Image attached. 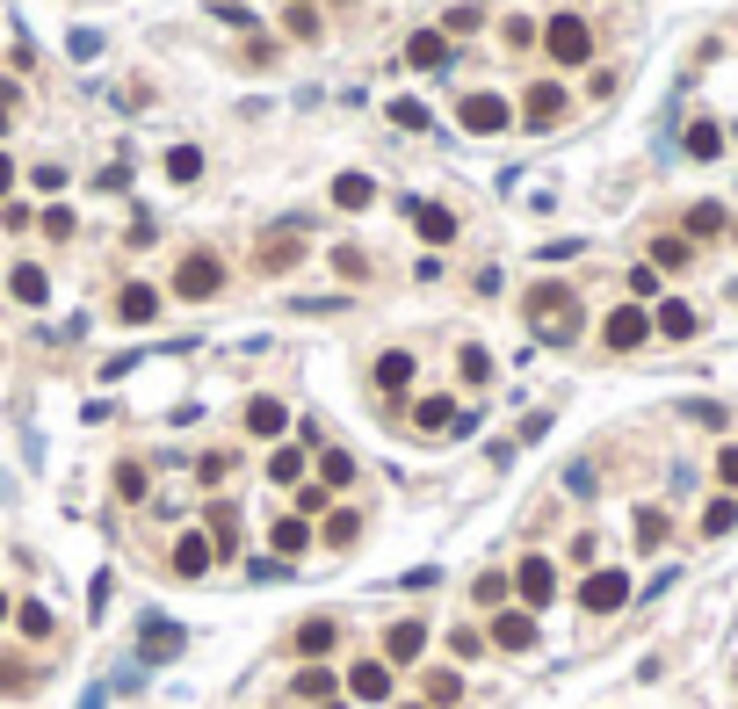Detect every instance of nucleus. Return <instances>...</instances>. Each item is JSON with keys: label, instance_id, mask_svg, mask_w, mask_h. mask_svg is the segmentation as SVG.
I'll return each instance as SVG.
<instances>
[{"label": "nucleus", "instance_id": "nucleus-30", "mask_svg": "<svg viewBox=\"0 0 738 709\" xmlns=\"http://www.w3.org/2000/svg\"><path fill=\"white\" fill-rule=\"evenodd\" d=\"M268 543H275V550H283V558H297V550H304V543H312V529H304V521H297V514H283V521H275V529H268Z\"/></svg>", "mask_w": 738, "mask_h": 709}, {"label": "nucleus", "instance_id": "nucleus-59", "mask_svg": "<svg viewBox=\"0 0 738 709\" xmlns=\"http://www.w3.org/2000/svg\"><path fill=\"white\" fill-rule=\"evenodd\" d=\"M8 615H15V608H8V601H0V623H8Z\"/></svg>", "mask_w": 738, "mask_h": 709}, {"label": "nucleus", "instance_id": "nucleus-47", "mask_svg": "<svg viewBox=\"0 0 738 709\" xmlns=\"http://www.w3.org/2000/svg\"><path fill=\"white\" fill-rule=\"evenodd\" d=\"M507 587H514V579H507V572H485V579H478V587H471V594H478V601L492 608V601H507Z\"/></svg>", "mask_w": 738, "mask_h": 709}, {"label": "nucleus", "instance_id": "nucleus-33", "mask_svg": "<svg viewBox=\"0 0 738 709\" xmlns=\"http://www.w3.org/2000/svg\"><path fill=\"white\" fill-rule=\"evenodd\" d=\"M536 37H543V22H529V15H507V22H500V44H507V51H529Z\"/></svg>", "mask_w": 738, "mask_h": 709}, {"label": "nucleus", "instance_id": "nucleus-22", "mask_svg": "<svg viewBox=\"0 0 738 709\" xmlns=\"http://www.w3.org/2000/svg\"><path fill=\"white\" fill-rule=\"evenodd\" d=\"M8 297H15V304H44V297H51V275H44L37 261H22V268L8 275Z\"/></svg>", "mask_w": 738, "mask_h": 709}, {"label": "nucleus", "instance_id": "nucleus-10", "mask_svg": "<svg viewBox=\"0 0 738 709\" xmlns=\"http://www.w3.org/2000/svg\"><path fill=\"white\" fill-rule=\"evenodd\" d=\"M333 644H341V623H333V615H312V623H297L290 652H297V659H326Z\"/></svg>", "mask_w": 738, "mask_h": 709}, {"label": "nucleus", "instance_id": "nucleus-24", "mask_svg": "<svg viewBox=\"0 0 738 709\" xmlns=\"http://www.w3.org/2000/svg\"><path fill=\"white\" fill-rule=\"evenodd\" d=\"M210 550H239V507H210Z\"/></svg>", "mask_w": 738, "mask_h": 709}, {"label": "nucleus", "instance_id": "nucleus-23", "mask_svg": "<svg viewBox=\"0 0 738 709\" xmlns=\"http://www.w3.org/2000/svg\"><path fill=\"white\" fill-rule=\"evenodd\" d=\"M369 196H377L369 174H341V181H333V203H341V210H369Z\"/></svg>", "mask_w": 738, "mask_h": 709}, {"label": "nucleus", "instance_id": "nucleus-1", "mask_svg": "<svg viewBox=\"0 0 738 709\" xmlns=\"http://www.w3.org/2000/svg\"><path fill=\"white\" fill-rule=\"evenodd\" d=\"M456 123H464L471 138H500L507 123H514V102H507V95H492V87H478V95L456 102Z\"/></svg>", "mask_w": 738, "mask_h": 709}, {"label": "nucleus", "instance_id": "nucleus-56", "mask_svg": "<svg viewBox=\"0 0 738 709\" xmlns=\"http://www.w3.org/2000/svg\"><path fill=\"white\" fill-rule=\"evenodd\" d=\"M659 290V268H630V297H652Z\"/></svg>", "mask_w": 738, "mask_h": 709}, {"label": "nucleus", "instance_id": "nucleus-34", "mask_svg": "<svg viewBox=\"0 0 738 709\" xmlns=\"http://www.w3.org/2000/svg\"><path fill=\"white\" fill-rule=\"evenodd\" d=\"M355 536H362V521H355V507H333V514H326V543H333V550H348Z\"/></svg>", "mask_w": 738, "mask_h": 709}, {"label": "nucleus", "instance_id": "nucleus-26", "mask_svg": "<svg viewBox=\"0 0 738 709\" xmlns=\"http://www.w3.org/2000/svg\"><path fill=\"white\" fill-rule=\"evenodd\" d=\"M319 485L333 492V485H355V456L348 449H319Z\"/></svg>", "mask_w": 738, "mask_h": 709}, {"label": "nucleus", "instance_id": "nucleus-40", "mask_svg": "<svg viewBox=\"0 0 738 709\" xmlns=\"http://www.w3.org/2000/svg\"><path fill=\"white\" fill-rule=\"evenodd\" d=\"M15 623H22V637H51V608H44V601H22Z\"/></svg>", "mask_w": 738, "mask_h": 709}, {"label": "nucleus", "instance_id": "nucleus-3", "mask_svg": "<svg viewBox=\"0 0 738 709\" xmlns=\"http://www.w3.org/2000/svg\"><path fill=\"white\" fill-rule=\"evenodd\" d=\"M225 290V261L218 254H189L174 268V297H189V304H203V297H218Z\"/></svg>", "mask_w": 738, "mask_h": 709}, {"label": "nucleus", "instance_id": "nucleus-19", "mask_svg": "<svg viewBox=\"0 0 738 709\" xmlns=\"http://www.w3.org/2000/svg\"><path fill=\"white\" fill-rule=\"evenodd\" d=\"M652 326L666 333V341H695V326H702V319H695V304H681V297H666L659 312H652Z\"/></svg>", "mask_w": 738, "mask_h": 709}, {"label": "nucleus", "instance_id": "nucleus-37", "mask_svg": "<svg viewBox=\"0 0 738 709\" xmlns=\"http://www.w3.org/2000/svg\"><path fill=\"white\" fill-rule=\"evenodd\" d=\"M738 529V500H710L702 507V536H731Z\"/></svg>", "mask_w": 738, "mask_h": 709}, {"label": "nucleus", "instance_id": "nucleus-21", "mask_svg": "<svg viewBox=\"0 0 738 709\" xmlns=\"http://www.w3.org/2000/svg\"><path fill=\"white\" fill-rule=\"evenodd\" d=\"M492 644H500V652H529V644H536V615H500V623H492Z\"/></svg>", "mask_w": 738, "mask_h": 709}, {"label": "nucleus", "instance_id": "nucleus-45", "mask_svg": "<svg viewBox=\"0 0 738 709\" xmlns=\"http://www.w3.org/2000/svg\"><path fill=\"white\" fill-rule=\"evenodd\" d=\"M29 681H37V673H29L22 659H0V688H8V695H22Z\"/></svg>", "mask_w": 738, "mask_h": 709}, {"label": "nucleus", "instance_id": "nucleus-41", "mask_svg": "<svg viewBox=\"0 0 738 709\" xmlns=\"http://www.w3.org/2000/svg\"><path fill=\"white\" fill-rule=\"evenodd\" d=\"M116 500H145V464H116Z\"/></svg>", "mask_w": 738, "mask_h": 709}, {"label": "nucleus", "instance_id": "nucleus-14", "mask_svg": "<svg viewBox=\"0 0 738 709\" xmlns=\"http://www.w3.org/2000/svg\"><path fill=\"white\" fill-rule=\"evenodd\" d=\"M283 427H290V406H283V398H246V435L275 442Z\"/></svg>", "mask_w": 738, "mask_h": 709}, {"label": "nucleus", "instance_id": "nucleus-29", "mask_svg": "<svg viewBox=\"0 0 738 709\" xmlns=\"http://www.w3.org/2000/svg\"><path fill=\"white\" fill-rule=\"evenodd\" d=\"M681 145L695 152V160H717V152H724V131H717L710 116H702V123H688V138H681Z\"/></svg>", "mask_w": 738, "mask_h": 709}, {"label": "nucleus", "instance_id": "nucleus-13", "mask_svg": "<svg viewBox=\"0 0 738 709\" xmlns=\"http://www.w3.org/2000/svg\"><path fill=\"white\" fill-rule=\"evenodd\" d=\"M297 254H304V246H297V225H275V232L261 239V254H254V268H261V275H283V268H290Z\"/></svg>", "mask_w": 738, "mask_h": 709}, {"label": "nucleus", "instance_id": "nucleus-17", "mask_svg": "<svg viewBox=\"0 0 738 709\" xmlns=\"http://www.w3.org/2000/svg\"><path fill=\"white\" fill-rule=\"evenodd\" d=\"M406 66H420V73L449 66V37H442V29H413V37H406Z\"/></svg>", "mask_w": 738, "mask_h": 709}, {"label": "nucleus", "instance_id": "nucleus-2", "mask_svg": "<svg viewBox=\"0 0 738 709\" xmlns=\"http://www.w3.org/2000/svg\"><path fill=\"white\" fill-rule=\"evenodd\" d=\"M543 51L558 58V66H587V58H594V29L579 15H550L543 22Z\"/></svg>", "mask_w": 738, "mask_h": 709}, {"label": "nucleus", "instance_id": "nucleus-27", "mask_svg": "<svg viewBox=\"0 0 738 709\" xmlns=\"http://www.w3.org/2000/svg\"><path fill=\"white\" fill-rule=\"evenodd\" d=\"M290 695H297V702H333V673H326V666H304L297 681H290Z\"/></svg>", "mask_w": 738, "mask_h": 709}, {"label": "nucleus", "instance_id": "nucleus-39", "mask_svg": "<svg viewBox=\"0 0 738 709\" xmlns=\"http://www.w3.org/2000/svg\"><path fill=\"white\" fill-rule=\"evenodd\" d=\"M456 695H464V673H427V702L435 709H449Z\"/></svg>", "mask_w": 738, "mask_h": 709}, {"label": "nucleus", "instance_id": "nucleus-58", "mask_svg": "<svg viewBox=\"0 0 738 709\" xmlns=\"http://www.w3.org/2000/svg\"><path fill=\"white\" fill-rule=\"evenodd\" d=\"M0 138H8V102H0Z\"/></svg>", "mask_w": 738, "mask_h": 709}, {"label": "nucleus", "instance_id": "nucleus-31", "mask_svg": "<svg viewBox=\"0 0 738 709\" xmlns=\"http://www.w3.org/2000/svg\"><path fill=\"white\" fill-rule=\"evenodd\" d=\"M695 261V246L681 239V232H666V239H652V268H688Z\"/></svg>", "mask_w": 738, "mask_h": 709}, {"label": "nucleus", "instance_id": "nucleus-60", "mask_svg": "<svg viewBox=\"0 0 738 709\" xmlns=\"http://www.w3.org/2000/svg\"><path fill=\"white\" fill-rule=\"evenodd\" d=\"M319 709H348V702H319Z\"/></svg>", "mask_w": 738, "mask_h": 709}, {"label": "nucleus", "instance_id": "nucleus-52", "mask_svg": "<svg viewBox=\"0 0 738 709\" xmlns=\"http://www.w3.org/2000/svg\"><path fill=\"white\" fill-rule=\"evenodd\" d=\"M717 478L738 492V442H724V449H717Z\"/></svg>", "mask_w": 738, "mask_h": 709}, {"label": "nucleus", "instance_id": "nucleus-32", "mask_svg": "<svg viewBox=\"0 0 738 709\" xmlns=\"http://www.w3.org/2000/svg\"><path fill=\"white\" fill-rule=\"evenodd\" d=\"M630 536H637V550H659V543H666V514H659V507H637Z\"/></svg>", "mask_w": 738, "mask_h": 709}, {"label": "nucleus", "instance_id": "nucleus-15", "mask_svg": "<svg viewBox=\"0 0 738 709\" xmlns=\"http://www.w3.org/2000/svg\"><path fill=\"white\" fill-rule=\"evenodd\" d=\"M210 558H218V550H210V536H203V529L174 536V572H181V579H203V572H210Z\"/></svg>", "mask_w": 738, "mask_h": 709}, {"label": "nucleus", "instance_id": "nucleus-7", "mask_svg": "<svg viewBox=\"0 0 738 709\" xmlns=\"http://www.w3.org/2000/svg\"><path fill=\"white\" fill-rule=\"evenodd\" d=\"M514 594L529 601V608H543L550 594H558V565H550V558H536V550H529V558L514 565Z\"/></svg>", "mask_w": 738, "mask_h": 709}, {"label": "nucleus", "instance_id": "nucleus-43", "mask_svg": "<svg viewBox=\"0 0 738 709\" xmlns=\"http://www.w3.org/2000/svg\"><path fill=\"white\" fill-rule=\"evenodd\" d=\"M478 0H464V8H449V22H442V37H464V29H478Z\"/></svg>", "mask_w": 738, "mask_h": 709}, {"label": "nucleus", "instance_id": "nucleus-16", "mask_svg": "<svg viewBox=\"0 0 738 709\" xmlns=\"http://www.w3.org/2000/svg\"><path fill=\"white\" fill-rule=\"evenodd\" d=\"M348 695H355V702H384V695H391V666H384V659L348 666Z\"/></svg>", "mask_w": 738, "mask_h": 709}, {"label": "nucleus", "instance_id": "nucleus-54", "mask_svg": "<svg viewBox=\"0 0 738 709\" xmlns=\"http://www.w3.org/2000/svg\"><path fill=\"white\" fill-rule=\"evenodd\" d=\"M565 492H579V500H587V492H594V464H572V471H565Z\"/></svg>", "mask_w": 738, "mask_h": 709}, {"label": "nucleus", "instance_id": "nucleus-9", "mask_svg": "<svg viewBox=\"0 0 738 709\" xmlns=\"http://www.w3.org/2000/svg\"><path fill=\"white\" fill-rule=\"evenodd\" d=\"M420 652H427V623H420V615H406V623L384 630V666H413Z\"/></svg>", "mask_w": 738, "mask_h": 709}, {"label": "nucleus", "instance_id": "nucleus-12", "mask_svg": "<svg viewBox=\"0 0 738 709\" xmlns=\"http://www.w3.org/2000/svg\"><path fill=\"white\" fill-rule=\"evenodd\" d=\"M456 225H464V218H456L449 203H413V232H420L427 246H449V239H456Z\"/></svg>", "mask_w": 738, "mask_h": 709}, {"label": "nucleus", "instance_id": "nucleus-44", "mask_svg": "<svg viewBox=\"0 0 738 709\" xmlns=\"http://www.w3.org/2000/svg\"><path fill=\"white\" fill-rule=\"evenodd\" d=\"M391 123H398V131H427V109L398 95V102H391Z\"/></svg>", "mask_w": 738, "mask_h": 709}, {"label": "nucleus", "instance_id": "nucleus-28", "mask_svg": "<svg viewBox=\"0 0 738 709\" xmlns=\"http://www.w3.org/2000/svg\"><path fill=\"white\" fill-rule=\"evenodd\" d=\"M456 377H464V384H492V355L478 341H464V348H456Z\"/></svg>", "mask_w": 738, "mask_h": 709}, {"label": "nucleus", "instance_id": "nucleus-53", "mask_svg": "<svg viewBox=\"0 0 738 709\" xmlns=\"http://www.w3.org/2000/svg\"><path fill=\"white\" fill-rule=\"evenodd\" d=\"M333 268H341V275H369V261L355 254V246H333Z\"/></svg>", "mask_w": 738, "mask_h": 709}, {"label": "nucleus", "instance_id": "nucleus-18", "mask_svg": "<svg viewBox=\"0 0 738 709\" xmlns=\"http://www.w3.org/2000/svg\"><path fill=\"white\" fill-rule=\"evenodd\" d=\"M456 420H464V413H456V398H420V406H413V427H420V435H456Z\"/></svg>", "mask_w": 738, "mask_h": 709}, {"label": "nucleus", "instance_id": "nucleus-11", "mask_svg": "<svg viewBox=\"0 0 738 709\" xmlns=\"http://www.w3.org/2000/svg\"><path fill=\"white\" fill-rule=\"evenodd\" d=\"M116 319L123 326H152V319H160V290H152V283H123L116 290Z\"/></svg>", "mask_w": 738, "mask_h": 709}, {"label": "nucleus", "instance_id": "nucleus-6", "mask_svg": "<svg viewBox=\"0 0 738 709\" xmlns=\"http://www.w3.org/2000/svg\"><path fill=\"white\" fill-rule=\"evenodd\" d=\"M181 644H189V637H181V623H167V615H145V623H138V659L145 666H167Z\"/></svg>", "mask_w": 738, "mask_h": 709}, {"label": "nucleus", "instance_id": "nucleus-42", "mask_svg": "<svg viewBox=\"0 0 738 709\" xmlns=\"http://www.w3.org/2000/svg\"><path fill=\"white\" fill-rule=\"evenodd\" d=\"M283 29H290V37H319V15L297 0V8H283Z\"/></svg>", "mask_w": 738, "mask_h": 709}, {"label": "nucleus", "instance_id": "nucleus-35", "mask_svg": "<svg viewBox=\"0 0 738 709\" xmlns=\"http://www.w3.org/2000/svg\"><path fill=\"white\" fill-rule=\"evenodd\" d=\"M449 659H456V666H471V659H485V637H478L471 623H456V630H449Z\"/></svg>", "mask_w": 738, "mask_h": 709}, {"label": "nucleus", "instance_id": "nucleus-36", "mask_svg": "<svg viewBox=\"0 0 738 709\" xmlns=\"http://www.w3.org/2000/svg\"><path fill=\"white\" fill-rule=\"evenodd\" d=\"M724 232V203H695L688 210V239H717Z\"/></svg>", "mask_w": 738, "mask_h": 709}, {"label": "nucleus", "instance_id": "nucleus-49", "mask_svg": "<svg viewBox=\"0 0 738 709\" xmlns=\"http://www.w3.org/2000/svg\"><path fill=\"white\" fill-rule=\"evenodd\" d=\"M681 413H688V420H702V427H724V406H717V398H688Z\"/></svg>", "mask_w": 738, "mask_h": 709}, {"label": "nucleus", "instance_id": "nucleus-46", "mask_svg": "<svg viewBox=\"0 0 738 709\" xmlns=\"http://www.w3.org/2000/svg\"><path fill=\"white\" fill-rule=\"evenodd\" d=\"M225 471H232V456H225V449H210L203 464H196V478H203V485H225Z\"/></svg>", "mask_w": 738, "mask_h": 709}, {"label": "nucleus", "instance_id": "nucleus-25", "mask_svg": "<svg viewBox=\"0 0 738 709\" xmlns=\"http://www.w3.org/2000/svg\"><path fill=\"white\" fill-rule=\"evenodd\" d=\"M268 478H275V485H304V442L275 449V456H268Z\"/></svg>", "mask_w": 738, "mask_h": 709}, {"label": "nucleus", "instance_id": "nucleus-38", "mask_svg": "<svg viewBox=\"0 0 738 709\" xmlns=\"http://www.w3.org/2000/svg\"><path fill=\"white\" fill-rule=\"evenodd\" d=\"M196 174H203V152L196 145H174L167 152V181H196Z\"/></svg>", "mask_w": 738, "mask_h": 709}, {"label": "nucleus", "instance_id": "nucleus-51", "mask_svg": "<svg viewBox=\"0 0 738 709\" xmlns=\"http://www.w3.org/2000/svg\"><path fill=\"white\" fill-rule=\"evenodd\" d=\"M109 587H116L109 572H95V579H87V615H102V608H109Z\"/></svg>", "mask_w": 738, "mask_h": 709}, {"label": "nucleus", "instance_id": "nucleus-5", "mask_svg": "<svg viewBox=\"0 0 738 709\" xmlns=\"http://www.w3.org/2000/svg\"><path fill=\"white\" fill-rule=\"evenodd\" d=\"M601 341H608L615 355H630V348H644V341H652V319H644L637 304H615V312L601 319Z\"/></svg>", "mask_w": 738, "mask_h": 709}, {"label": "nucleus", "instance_id": "nucleus-20", "mask_svg": "<svg viewBox=\"0 0 738 709\" xmlns=\"http://www.w3.org/2000/svg\"><path fill=\"white\" fill-rule=\"evenodd\" d=\"M369 384H377V391H406V384H413V355H406V348H384L377 369H369Z\"/></svg>", "mask_w": 738, "mask_h": 709}, {"label": "nucleus", "instance_id": "nucleus-57", "mask_svg": "<svg viewBox=\"0 0 738 709\" xmlns=\"http://www.w3.org/2000/svg\"><path fill=\"white\" fill-rule=\"evenodd\" d=\"M8 189H15V160L0 152V196H8Z\"/></svg>", "mask_w": 738, "mask_h": 709}, {"label": "nucleus", "instance_id": "nucleus-4", "mask_svg": "<svg viewBox=\"0 0 738 709\" xmlns=\"http://www.w3.org/2000/svg\"><path fill=\"white\" fill-rule=\"evenodd\" d=\"M630 601V572H587V579H579V608H587V615H615V608H623Z\"/></svg>", "mask_w": 738, "mask_h": 709}, {"label": "nucleus", "instance_id": "nucleus-48", "mask_svg": "<svg viewBox=\"0 0 738 709\" xmlns=\"http://www.w3.org/2000/svg\"><path fill=\"white\" fill-rule=\"evenodd\" d=\"M66 51H73V58H102V29H73Z\"/></svg>", "mask_w": 738, "mask_h": 709}, {"label": "nucleus", "instance_id": "nucleus-8", "mask_svg": "<svg viewBox=\"0 0 738 709\" xmlns=\"http://www.w3.org/2000/svg\"><path fill=\"white\" fill-rule=\"evenodd\" d=\"M558 116H565V87L558 80H536L529 95H521V123H529V131H550Z\"/></svg>", "mask_w": 738, "mask_h": 709}, {"label": "nucleus", "instance_id": "nucleus-50", "mask_svg": "<svg viewBox=\"0 0 738 709\" xmlns=\"http://www.w3.org/2000/svg\"><path fill=\"white\" fill-rule=\"evenodd\" d=\"M44 232H51V239H73V210L51 203V210H44Z\"/></svg>", "mask_w": 738, "mask_h": 709}, {"label": "nucleus", "instance_id": "nucleus-55", "mask_svg": "<svg viewBox=\"0 0 738 709\" xmlns=\"http://www.w3.org/2000/svg\"><path fill=\"white\" fill-rule=\"evenodd\" d=\"M297 312H312V319L319 312H348V297H297Z\"/></svg>", "mask_w": 738, "mask_h": 709}]
</instances>
